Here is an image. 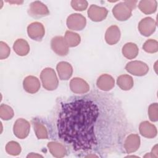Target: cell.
Here are the masks:
<instances>
[{"instance_id": "cell-11", "label": "cell", "mask_w": 158, "mask_h": 158, "mask_svg": "<svg viewBox=\"0 0 158 158\" xmlns=\"http://www.w3.org/2000/svg\"><path fill=\"white\" fill-rule=\"evenodd\" d=\"M108 11L104 7H99L94 4L90 6L88 10L89 18L94 22H101L106 19Z\"/></svg>"}, {"instance_id": "cell-33", "label": "cell", "mask_w": 158, "mask_h": 158, "mask_svg": "<svg viewBox=\"0 0 158 158\" xmlns=\"http://www.w3.org/2000/svg\"><path fill=\"white\" fill-rule=\"evenodd\" d=\"M124 2L128 5L131 10H133L136 7L137 1H125Z\"/></svg>"}, {"instance_id": "cell-6", "label": "cell", "mask_w": 158, "mask_h": 158, "mask_svg": "<svg viewBox=\"0 0 158 158\" xmlns=\"http://www.w3.org/2000/svg\"><path fill=\"white\" fill-rule=\"evenodd\" d=\"M30 123L23 119H17L14 125L13 131L16 137L20 139H24L27 138L30 133Z\"/></svg>"}, {"instance_id": "cell-29", "label": "cell", "mask_w": 158, "mask_h": 158, "mask_svg": "<svg viewBox=\"0 0 158 158\" xmlns=\"http://www.w3.org/2000/svg\"><path fill=\"white\" fill-rule=\"evenodd\" d=\"M148 115L151 121L157 122L158 120V105L157 103L151 104L148 108Z\"/></svg>"}, {"instance_id": "cell-27", "label": "cell", "mask_w": 158, "mask_h": 158, "mask_svg": "<svg viewBox=\"0 0 158 158\" xmlns=\"http://www.w3.org/2000/svg\"><path fill=\"white\" fill-rule=\"evenodd\" d=\"M6 151L7 153L12 156H18L21 152V147L20 144L14 141H9L6 146Z\"/></svg>"}, {"instance_id": "cell-4", "label": "cell", "mask_w": 158, "mask_h": 158, "mask_svg": "<svg viewBox=\"0 0 158 158\" xmlns=\"http://www.w3.org/2000/svg\"><path fill=\"white\" fill-rule=\"evenodd\" d=\"M67 27L72 30L80 31L83 30L86 23V18L80 14H72L67 19Z\"/></svg>"}, {"instance_id": "cell-3", "label": "cell", "mask_w": 158, "mask_h": 158, "mask_svg": "<svg viewBox=\"0 0 158 158\" xmlns=\"http://www.w3.org/2000/svg\"><path fill=\"white\" fill-rule=\"evenodd\" d=\"M126 70L135 76H143L145 75L149 71V67L148 65L139 60L131 61L125 66Z\"/></svg>"}, {"instance_id": "cell-15", "label": "cell", "mask_w": 158, "mask_h": 158, "mask_svg": "<svg viewBox=\"0 0 158 158\" xmlns=\"http://www.w3.org/2000/svg\"><path fill=\"white\" fill-rule=\"evenodd\" d=\"M57 72L59 78L61 80H69L73 73V68L72 65L67 62H60L56 66Z\"/></svg>"}, {"instance_id": "cell-2", "label": "cell", "mask_w": 158, "mask_h": 158, "mask_svg": "<svg viewBox=\"0 0 158 158\" xmlns=\"http://www.w3.org/2000/svg\"><path fill=\"white\" fill-rule=\"evenodd\" d=\"M40 78L44 89L52 91L56 89L59 84V81L54 69L47 67L44 69L40 74Z\"/></svg>"}, {"instance_id": "cell-22", "label": "cell", "mask_w": 158, "mask_h": 158, "mask_svg": "<svg viewBox=\"0 0 158 158\" xmlns=\"http://www.w3.org/2000/svg\"><path fill=\"white\" fill-rule=\"evenodd\" d=\"M138 48L135 43H127L122 48V54L128 59L135 58L138 54Z\"/></svg>"}, {"instance_id": "cell-30", "label": "cell", "mask_w": 158, "mask_h": 158, "mask_svg": "<svg viewBox=\"0 0 158 158\" xmlns=\"http://www.w3.org/2000/svg\"><path fill=\"white\" fill-rule=\"evenodd\" d=\"M73 9L75 10H85L88 7V2L85 0H73L70 2Z\"/></svg>"}, {"instance_id": "cell-1", "label": "cell", "mask_w": 158, "mask_h": 158, "mask_svg": "<svg viewBox=\"0 0 158 158\" xmlns=\"http://www.w3.org/2000/svg\"><path fill=\"white\" fill-rule=\"evenodd\" d=\"M98 115V107L91 101L63 104L57 122L59 138L75 151L91 150L97 144L94 128Z\"/></svg>"}, {"instance_id": "cell-20", "label": "cell", "mask_w": 158, "mask_h": 158, "mask_svg": "<svg viewBox=\"0 0 158 158\" xmlns=\"http://www.w3.org/2000/svg\"><path fill=\"white\" fill-rule=\"evenodd\" d=\"M157 2L155 0H142L138 4L139 10L145 14H151L156 11Z\"/></svg>"}, {"instance_id": "cell-9", "label": "cell", "mask_w": 158, "mask_h": 158, "mask_svg": "<svg viewBox=\"0 0 158 158\" xmlns=\"http://www.w3.org/2000/svg\"><path fill=\"white\" fill-rule=\"evenodd\" d=\"M28 36L33 40L41 41L44 36L45 30L43 25L38 22L30 23L27 27Z\"/></svg>"}, {"instance_id": "cell-17", "label": "cell", "mask_w": 158, "mask_h": 158, "mask_svg": "<svg viewBox=\"0 0 158 158\" xmlns=\"http://www.w3.org/2000/svg\"><path fill=\"white\" fill-rule=\"evenodd\" d=\"M96 85L98 88L102 91H109L114 88L115 81L112 76L108 74H102L98 78Z\"/></svg>"}, {"instance_id": "cell-21", "label": "cell", "mask_w": 158, "mask_h": 158, "mask_svg": "<svg viewBox=\"0 0 158 158\" xmlns=\"http://www.w3.org/2000/svg\"><path fill=\"white\" fill-rule=\"evenodd\" d=\"M13 49L15 52L20 56H26L30 51L29 44L27 41L23 39L17 40L14 43Z\"/></svg>"}, {"instance_id": "cell-19", "label": "cell", "mask_w": 158, "mask_h": 158, "mask_svg": "<svg viewBox=\"0 0 158 158\" xmlns=\"http://www.w3.org/2000/svg\"><path fill=\"white\" fill-rule=\"evenodd\" d=\"M47 146L50 153L55 157H63L67 153V151L64 146L59 143L51 141L48 143Z\"/></svg>"}, {"instance_id": "cell-5", "label": "cell", "mask_w": 158, "mask_h": 158, "mask_svg": "<svg viewBox=\"0 0 158 158\" xmlns=\"http://www.w3.org/2000/svg\"><path fill=\"white\" fill-rule=\"evenodd\" d=\"M112 14L117 20L125 21L131 16L132 10L124 2H122L117 4L113 7Z\"/></svg>"}, {"instance_id": "cell-16", "label": "cell", "mask_w": 158, "mask_h": 158, "mask_svg": "<svg viewBox=\"0 0 158 158\" xmlns=\"http://www.w3.org/2000/svg\"><path fill=\"white\" fill-rule=\"evenodd\" d=\"M120 38V31L119 28L116 25L109 27L105 34V40L110 45H114L117 43Z\"/></svg>"}, {"instance_id": "cell-10", "label": "cell", "mask_w": 158, "mask_h": 158, "mask_svg": "<svg viewBox=\"0 0 158 158\" xmlns=\"http://www.w3.org/2000/svg\"><path fill=\"white\" fill-rule=\"evenodd\" d=\"M156 22L151 17L143 19L138 24V30L140 33L145 36L151 35L156 30Z\"/></svg>"}, {"instance_id": "cell-32", "label": "cell", "mask_w": 158, "mask_h": 158, "mask_svg": "<svg viewBox=\"0 0 158 158\" xmlns=\"http://www.w3.org/2000/svg\"><path fill=\"white\" fill-rule=\"evenodd\" d=\"M146 156L151 157H155V158H157V157H158L157 144H156V145L153 147V148H152V151H151V152L149 156V155H145L144 157H146Z\"/></svg>"}, {"instance_id": "cell-23", "label": "cell", "mask_w": 158, "mask_h": 158, "mask_svg": "<svg viewBox=\"0 0 158 158\" xmlns=\"http://www.w3.org/2000/svg\"><path fill=\"white\" fill-rule=\"evenodd\" d=\"M32 123L36 136L38 139H48V133L46 127L40 122L35 118L32 120Z\"/></svg>"}, {"instance_id": "cell-13", "label": "cell", "mask_w": 158, "mask_h": 158, "mask_svg": "<svg viewBox=\"0 0 158 158\" xmlns=\"http://www.w3.org/2000/svg\"><path fill=\"white\" fill-rule=\"evenodd\" d=\"M23 86L27 93L33 94L38 92L40 89V82L37 77L30 75L23 80Z\"/></svg>"}, {"instance_id": "cell-7", "label": "cell", "mask_w": 158, "mask_h": 158, "mask_svg": "<svg viewBox=\"0 0 158 158\" xmlns=\"http://www.w3.org/2000/svg\"><path fill=\"white\" fill-rule=\"evenodd\" d=\"M28 13L32 17L40 18L48 15L49 11L44 4L41 1H36L30 4Z\"/></svg>"}, {"instance_id": "cell-8", "label": "cell", "mask_w": 158, "mask_h": 158, "mask_svg": "<svg viewBox=\"0 0 158 158\" xmlns=\"http://www.w3.org/2000/svg\"><path fill=\"white\" fill-rule=\"evenodd\" d=\"M51 46L52 51L59 56H64L69 52V46L63 36H57L52 38Z\"/></svg>"}, {"instance_id": "cell-26", "label": "cell", "mask_w": 158, "mask_h": 158, "mask_svg": "<svg viewBox=\"0 0 158 158\" xmlns=\"http://www.w3.org/2000/svg\"><path fill=\"white\" fill-rule=\"evenodd\" d=\"M14 110L11 107L6 104H1L0 106V117L4 120H8L14 117Z\"/></svg>"}, {"instance_id": "cell-24", "label": "cell", "mask_w": 158, "mask_h": 158, "mask_svg": "<svg viewBox=\"0 0 158 158\" xmlns=\"http://www.w3.org/2000/svg\"><path fill=\"white\" fill-rule=\"evenodd\" d=\"M117 85L123 90H130L133 86V78L128 75H122L117 80Z\"/></svg>"}, {"instance_id": "cell-34", "label": "cell", "mask_w": 158, "mask_h": 158, "mask_svg": "<svg viewBox=\"0 0 158 158\" xmlns=\"http://www.w3.org/2000/svg\"><path fill=\"white\" fill-rule=\"evenodd\" d=\"M43 157L42 156L37 154H34V153H31L27 156V157Z\"/></svg>"}, {"instance_id": "cell-14", "label": "cell", "mask_w": 158, "mask_h": 158, "mask_svg": "<svg viewBox=\"0 0 158 158\" xmlns=\"http://www.w3.org/2000/svg\"><path fill=\"white\" fill-rule=\"evenodd\" d=\"M140 145V138L137 134H131L128 136L124 143V148L127 153L136 151Z\"/></svg>"}, {"instance_id": "cell-12", "label": "cell", "mask_w": 158, "mask_h": 158, "mask_svg": "<svg viewBox=\"0 0 158 158\" xmlns=\"http://www.w3.org/2000/svg\"><path fill=\"white\" fill-rule=\"evenodd\" d=\"M70 88L76 94L86 93L89 90V86L83 79L78 77L72 78L70 81Z\"/></svg>"}, {"instance_id": "cell-28", "label": "cell", "mask_w": 158, "mask_h": 158, "mask_svg": "<svg viewBox=\"0 0 158 158\" xmlns=\"http://www.w3.org/2000/svg\"><path fill=\"white\" fill-rule=\"evenodd\" d=\"M143 48L146 52L155 53L158 51V43L155 40H148L144 43Z\"/></svg>"}, {"instance_id": "cell-25", "label": "cell", "mask_w": 158, "mask_h": 158, "mask_svg": "<svg viewBox=\"0 0 158 158\" xmlns=\"http://www.w3.org/2000/svg\"><path fill=\"white\" fill-rule=\"evenodd\" d=\"M64 39L69 47H75L81 41L80 36L78 33L71 31H67L65 32Z\"/></svg>"}, {"instance_id": "cell-18", "label": "cell", "mask_w": 158, "mask_h": 158, "mask_svg": "<svg viewBox=\"0 0 158 158\" xmlns=\"http://www.w3.org/2000/svg\"><path fill=\"white\" fill-rule=\"evenodd\" d=\"M139 130L140 134L148 138H153L157 133L156 127L148 121L142 122L139 124Z\"/></svg>"}, {"instance_id": "cell-31", "label": "cell", "mask_w": 158, "mask_h": 158, "mask_svg": "<svg viewBox=\"0 0 158 158\" xmlns=\"http://www.w3.org/2000/svg\"><path fill=\"white\" fill-rule=\"evenodd\" d=\"M10 52V48L8 46V45L3 42H0V59H4L9 57Z\"/></svg>"}]
</instances>
